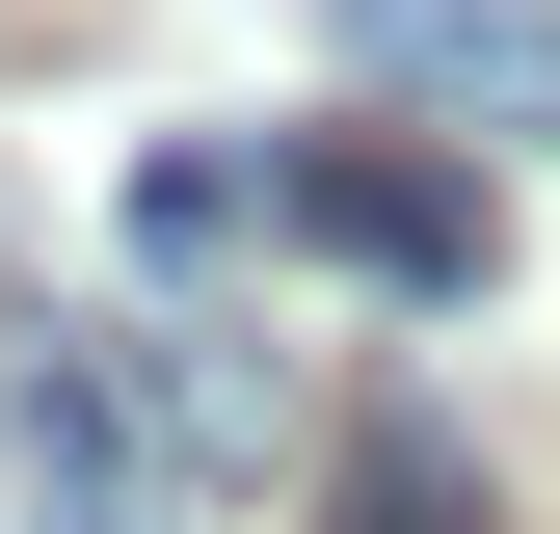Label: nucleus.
Returning a JSON list of instances; mask_svg holds the SVG:
<instances>
[{
    "instance_id": "nucleus-1",
    "label": "nucleus",
    "mask_w": 560,
    "mask_h": 534,
    "mask_svg": "<svg viewBox=\"0 0 560 534\" xmlns=\"http://www.w3.org/2000/svg\"><path fill=\"white\" fill-rule=\"evenodd\" d=\"M267 241H320L347 294H480L508 267V214H480V161H428V134H267Z\"/></svg>"
},
{
    "instance_id": "nucleus-2",
    "label": "nucleus",
    "mask_w": 560,
    "mask_h": 534,
    "mask_svg": "<svg viewBox=\"0 0 560 534\" xmlns=\"http://www.w3.org/2000/svg\"><path fill=\"white\" fill-rule=\"evenodd\" d=\"M0 428H27V534H187V481H161V428H133V348H107V321H54V348L0 374Z\"/></svg>"
},
{
    "instance_id": "nucleus-3",
    "label": "nucleus",
    "mask_w": 560,
    "mask_h": 534,
    "mask_svg": "<svg viewBox=\"0 0 560 534\" xmlns=\"http://www.w3.org/2000/svg\"><path fill=\"white\" fill-rule=\"evenodd\" d=\"M267 241V161L241 134H161V161H133V267H241Z\"/></svg>"
},
{
    "instance_id": "nucleus-4",
    "label": "nucleus",
    "mask_w": 560,
    "mask_h": 534,
    "mask_svg": "<svg viewBox=\"0 0 560 534\" xmlns=\"http://www.w3.org/2000/svg\"><path fill=\"white\" fill-rule=\"evenodd\" d=\"M320 534H480V454H454V428H374V454L320 481Z\"/></svg>"
}]
</instances>
